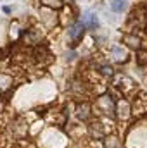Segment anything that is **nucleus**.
<instances>
[{"instance_id": "nucleus-1", "label": "nucleus", "mask_w": 147, "mask_h": 148, "mask_svg": "<svg viewBox=\"0 0 147 148\" xmlns=\"http://www.w3.org/2000/svg\"><path fill=\"white\" fill-rule=\"evenodd\" d=\"M80 23L83 24V28H88V29H97L99 28V17L92 10H85L81 14V21Z\"/></svg>"}, {"instance_id": "nucleus-2", "label": "nucleus", "mask_w": 147, "mask_h": 148, "mask_svg": "<svg viewBox=\"0 0 147 148\" xmlns=\"http://www.w3.org/2000/svg\"><path fill=\"white\" fill-rule=\"evenodd\" d=\"M68 35H69V38L71 40H80V38L83 36V24L78 21V23H74L73 26H69V29H68Z\"/></svg>"}, {"instance_id": "nucleus-3", "label": "nucleus", "mask_w": 147, "mask_h": 148, "mask_svg": "<svg viewBox=\"0 0 147 148\" xmlns=\"http://www.w3.org/2000/svg\"><path fill=\"white\" fill-rule=\"evenodd\" d=\"M109 53L116 59V60H125V59H126V50H125L123 47H119V45H112L109 48Z\"/></svg>"}, {"instance_id": "nucleus-4", "label": "nucleus", "mask_w": 147, "mask_h": 148, "mask_svg": "<svg viewBox=\"0 0 147 148\" xmlns=\"http://www.w3.org/2000/svg\"><path fill=\"white\" fill-rule=\"evenodd\" d=\"M109 5H111V10H112V12L119 14V12L125 10V7H126V0H111Z\"/></svg>"}, {"instance_id": "nucleus-5", "label": "nucleus", "mask_w": 147, "mask_h": 148, "mask_svg": "<svg viewBox=\"0 0 147 148\" xmlns=\"http://www.w3.org/2000/svg\"><path fill=\"white\" fill-rule=\"evenodd\" d=\"M125 41H126L128 47H132V48H139V47H140V40L137 36H133V35H126V36H125Z\"/></svg>"}, {"instance_id": "nucleus-6", "label": "nucleus", "mask_w": 147, "mask_h": 148, "mask_svg": "<svg viewBox=\"0 0 147 148\" xmlns=\"http://www.w3.org/2000/svg\"><path fill=\"white\" fill-rule=\"evenodd\" d=\"M43 5H47V7H50V9H59V7H62L64 3H62V0H40Z\"/></svg>"}, {"instance_id": "nucleus-7", "label": "nucleus", "mask_w": 147, "mask_h": 148, "mask_svg": "<svg viewBox=\"0 0 147 148\" xmlns=\"http://www.w3.org/2000/svg\"><path fill=\"white\" fill-rule=\"evenodd\" d=\"M137 55H139V59H137V60H139V64H140V66L147 64V52H146V50H139V53H137Z\"/></svg>"}, {"instance_id": "nucleus-8", "label": "nucleus", "mask_w": 147, "mask_h": 148, "mask_svg": "<svg viewBox=\"0 0 147 148\" xmlns=\"http://www.w3.org/2000/svg\"><path fill=\"white\" fill-rule=\"evenodd\" d=\"M101 73L104 74V76H111V74H112V67H111V66H102V67H101Z\"/></svg>"}]
</instances>
